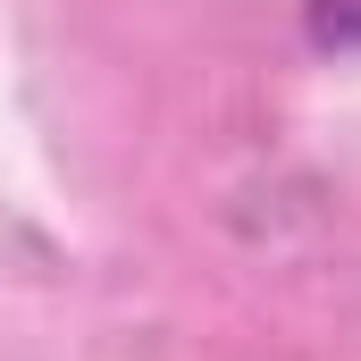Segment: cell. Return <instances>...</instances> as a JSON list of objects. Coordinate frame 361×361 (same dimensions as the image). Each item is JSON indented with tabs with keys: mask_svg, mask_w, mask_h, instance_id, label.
Instances as JSON below:
<instances>
[{
	"mask_svg": "<svg viewBox=\"0 0 361 361\" xmlns=\"http://www.w3.org/2000/svg\"><path fill=\"white\" fill-rule=\"evenodd\" d=\"M302 42L319 59H361V0H302Z\"/></svg>",
	"mask_w": 361,
	"mask_h": 361,
	"instance_id": "obj_1",
	"label": "cell"
}]
</instances>
